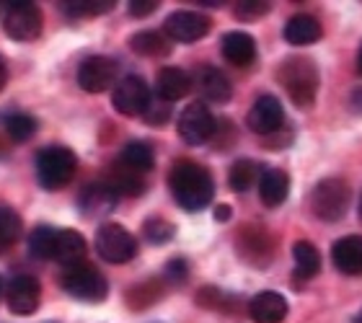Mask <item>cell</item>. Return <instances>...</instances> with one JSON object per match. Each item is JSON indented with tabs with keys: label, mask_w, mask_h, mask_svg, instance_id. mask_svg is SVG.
<instances>
[{
	"label": "cell",
	"mask_w": 362,
	"mask_h": 323,
	"mask_svg": "<svg viewBox=\"0 0 362 323\" xmlns=\"http://www.w3.org/2000/svg\"><path fill=\"white\" fill-rule=\"evenodd\" d=\"M151 101H153L151 88H148V83L140 76H124L114 86L112 104L124 117H140V114H145Z\"/></svg>",
	"instance_id": "cell-8"
},
{
	"label": "cell",
	"mask_w": 362,
	"mask_h": 323,
	"mask_svg": "<svg viewBox=\"0 0 362 323\" xmlns=\"http://www.w3.org/2000/svg\"><path fill=\"white\" fill-rule=\"evenodd\" d=\"M96 251L109 264H127L137 256V241L119 223H104L96 233Z\"/></svg>",
	"instance_id": "cell-6"
},
{
	"label": "cell",
	"mask_w": 362,
	"mask_h": 323,
	"mask_svg": "<svg viewBox=\"0 0 362 323\" xmlns=\"http://www.w3.org/2000/svg\"><path fill=\"white\" fill-rule=\"evenodd\" d=\"M62 290L81 303H101L109 295V282L93 264H78L62 271Z\"/></svg>",
	"instance_id": "cell-4"
},
{
	"label": "cell",
	"mask_w": 362,
	"mask_h": 323,
	"mask_svg": "<svg viewBox=\"0 0 362 323\" xmlns=\"http://www.w3.org/2000/svg\"><path fill=\"white\" fill-rule=\"evenodd\" d=\"M23 233V223L18 212L11 207H0V248L13 246Z\"/></svg>",
	"instance_id": "cell-32"
},
{
	"label": "cell",
	"mask_w": 362,
	"mask_h": 323,
	"mask_svg": "<svg viewBox=\"0 0 362 323\" xmlns=\"http://www.w3.org/2000/svg\"><path fill=\"white\" fill-rule=\"evenodd\" d=\"M355 323H362V310H360V316H357V321Z\"/></svg>",
	"instance_id": "cell-44"
},
{
	"label": "cell",
	"mask_w": 362,
	"mask_h": 323,
	"mask_svg": "<svg viewBox=\"0 0 362 323\" xmlns=\"http://www.w3.org/2000/svg\"><path fill=\"white\" fill-rule=\"evenodd\" d=\"M78 171V158L70 148L62 145H49L37 155V179L47 192L68 187Z\"/></svg>",
	"instance_id": "cell-3"
},
{
	"label": "cell",
	"mask_w": 362,
	"mask_h": 323,
	"mask_svg": "<svg viewBox=\"0 0 362 323\" xmlns=\"http://www.w3.org/2000/svg\"><path fill=\"white\" fill-rule=\"evenodd\" d=\"M321 34H324L321 23L308 13H298L285 23V39L295 47L316 45L318 39H321Z\"/></svg>",
	"instance_id": "cell-22"
},
{
	"label": "cell",
	"mask_w": 362,
	"mask_h": 323,
	"mask_svg": "<svg viewBox=\"0 0 362 323\" xmlns=\"http://www.w3.org/2000/svg\"><path fill=\"white\" fill-rule=\"evenodd\" d=\"M117 199H119V194L106 181H98V184H90V187H86L81 192L78 207H81L86 218H104L117 207Z\"/></svg>",
	"instance_id": "cell-14"
},
{
	"label": "cell",
	"mask_w": 362,
	"mask_h": 323,
	"mask_svg": "<svg viewBox=\"0 0 362 323\" xmlns=\"http://www.w3.org/2000/svg\"><path fill=\"white\" fill-rule=\"evenodd\" d=\"M357 68H360V73H362V45H360V52H357Z\"/></svg>",
	"instance_id": "cell-42"
},
{
	"label": "cell",
	"mask_w": 362,
	"mask_h": 323,
	"mask_svg": "<svg viewBox=\"0 0 362 323\" xmlns=\"http://www.w3.org/2000/svg\"><path fill=\"white\" fill-rule=\"evenodd\" d=\"M349 196H352V192H349V184L344 179H324L310 192V210L318 220L337 223L347 215Z\"/></svg>",
	"instance_id": "cell-5"
},
{
	"label": "cell",
	"mask_w": 362,
	"mask_h": 323,
	"mask_svg": "<svg viewBox=\"0 0 362 323\" xmlns=\"http://www.w3.org/2000/svg\"><path fill=\"white\" fill-rule=\"evenodd\" d=\"M287 310V300L274 290H262L249 300V316L254 323H282Z\"/></svg>",
	"instance_id": "cell-15"
},
{
	"label": "cell",
	"mask_w": 362,
	"mask_h": 323,
	"mask_svg": "<svg viewBox=\"0 0 362 323\" xmlns=\"http://www.w3.org/2000/svg\"><path fill=\"white\" fill-rule=\"evenodd\" d=\"M143 233L151 243L163 246V243H168L174 238L176 228H174V223H168V220H163V218H148L143 225Z\"/></svg>",
	"instance_id": "cell-34"
},
{
	"label": "cell",
	"mask_w": 362,
	"mask_h": 323,
	"mask_svg": "<svg viewBox=\"0 0 362 323\" xmlns=\"http://www.w3.org/2000/svg\"><path fill=\"white\" fill-rule=\"evenodd\" d=\"M166 279L171 282V285H184L189 277V264L184 262V259H171V262L166 264Z\"/></svg>",
	"instance_id": "cell-37"
},
{
	"label": "cell",
	"mask_w": 362,
	"mask_h": 323,
	"mask_svg": "<svg viewBox=\"0 0 362 323\" xmlns=\"http://www.w3.org/2000/svg\"><path fill=\"white\" fill-rule=\"evenodd\" d=\"M127 11H129V16H135V18H145V16H151L158 11V0H129Z\"/></svg>",
	"instance_id": "cell-38"
},
{
	"label": "cell",
	"mask_w": 362,
	"mask_h": 323,
	"mask_svg": "<svg viewBox=\"0 0 362 323\" xmlns=\"http://www.w3.org/2000/svg\"><path fill=\"white\" fill-rule=\"evenodd\" d=\"M106 184L117 192V194H127V196H140L145 192V179L143 173L129 171L127 165H122L119 160L109 168V176H106Z\"/></svg>",
	"instance_id": "cell-24"
},
{
	"label": "cell",
	"mask_w": 362,
	"mask_h": 323,
	"mask_svg": "<svg viewBox=\"0 0 362 323\" xmlns=\"http://www.w3.org/2000/svg\"><path fill=\"white\" fill-rule=\"evenodd\" d=\"M290 194V176L279 168H267L259 179V196L267 207H279Z\"/></svg>",
	"instance_id": "cell-21"
},
{
	"label": "cell",
	"mask_w": 362,
	"mask_h": 323,
	"mask_svg": "<svg viewBox=\"0 0 362 323\" xmlns=\"http://www.w3.org/2000/svg\"><path fill=\"white\" fill-rule=\"evenodd\" d=\"M192 86H194V78L189 76L187 70L163 68L158 73V81H156V93H158V98L171 104V101H179V98L187 96Z\"/></svg>",
	"instance_id": "cell-20"
},
{
	"label": "cell",
	"mask_w": 362,
	"mask_h": 323,
	"mask_svg": "<svg viewBox=\"0 0 362 323\" xmlns=\"http://www.w3.org/2000/svg\"><path fill=\"white\" fill-rule=\"evenodd\" d=\"M42 300V285L31 274H16L6 287V303L16 316H31Z\"/></svg>",
	"instance_id": "cell-11"
},
{
	"label": "cell",
	"mask_w": 362,
	"mask_h": 323,
	"mask_svg": "<svg viewBox=\"0 0 362 323\" xmlns=\"http://www.w3.org/2000/svg\"><path fill=\"white\" fill-rule=\"evenodd\" d=\"M259 179H262L259 165L254 163V160H249V158L235 160V163L230 165V173H228V184H230V189H233V192H249V189L254 187Z\"/></svg>",
	"instance_id": "cell-29"
},
{
	"label": "cell",
	"mask_w": 362,
	"mask_h": 323,
	"mask_svg": "<svg viewBox=\"0 0 362 323\" xmlns=\"http://www.w3.org/2000/svg\"><path fill=\"white\" fill-rule=\"evenodd\" d=\"M132 52L143 54V57H166L171 52V39L160 31H137L135 37L129 39Z\"/></svg>",
	"instance_id": "cell-26"
},
{
	"label": "cell",
	"mask_w": 362,
	"mask_h": 323,
	"mask_svg": "<svg viewBox=\"0 0 362 323\" xmlns=\"http://www.w3.org/2000/svg\"><path fill=\"white\" fill-rule=\"evenodd\" d=\"M114 8L112 0H68L62 3V11L68 16H101Z\"/></svg>",
	"instance_id": "cell-33"
},
{
	"label": "cell",
	"mask_w": 362,
	"mask_h": 323,
	"mask_svg": "<svg viewBox=\"0 0 362 323\" xmlns=\"http://www.w3.org/2000/svg\"><path fill=\"white\" fill-rule=\"evenodd\" d=\"M57 233L60 228L52 225H37L29 233V251L37 259H54V248H57Z\"/></svg>",
	"instance_id": "cell-28"
},
{
	"label": "cell",
	"mask_w": 362,
	"mask_h": 323,
	"mask_svg": "<svg viewBox=\"0 0 362 323\" xmlns=\"http://www.w3.org/2000/svg\"><path fill=\"white\" fill-rule=\"evenodd\" d=\"M168 117H171V109H168V101H163V98H153L151 104H148V109H145L143 119L148 122V124H156V127H160V124H166Z\"/></svg>",
	"instance_id": "cell-36"
},
{
	"label": "cell",
	"mask_w": 362,
	"mask_h": 323,
	"mask_svg": "<svg viewBox=\"0 0 362 323\" xmlns=\"http://www.w3.org/2000/svg\"><path fill=\"white\" fill-rule=\"evenodd\" d=\"M168 189L181 210L199 212L212 202L215 181L204 165L194 163V160H179L168 173Z\"/></svg>",
	"instance_id": "cell-1"
},
{
	"label": "cell",
	"mask_w": 362,
	"mask_h": 323,
	"mask_svg": "<svg viewBox=\"0 0 362 323\" xmlns=\"http://www.w3.org/2000/svg\"><path fill=\"white\" fill-rule=\"evenodd\" d=\"M332 262L337 271L347 277H360L362 274V235H344L334 243Z\"/></svg>",
	"instance_id": "cell-16"
},
{
	"label": "cell",
	"mask_w": 362,
	"mask_h": 323,
	"mask_svg": "<svg viewBox=\"0 0 362 323\" xmlns=\"http://www.w3.org/2000/svg\"><path fill=\"white\" fill-rule=\"evenodd\" d=\"M3 127H6L8 137L11 140H16V143H26L29 137H34V132H37V119L31 117V114H23V112H13L8 114L6 122H3Z\"/></svg>",
	"instance_id": "cell-31"
},
{
	"label": "cell",
	"mask_w": 362,
	"mask_h": 323,
	"mask_svg": "<svg viewBox=\"0 0 362 323\" xmlns=\"http://www.w3.org/2000/svg\"><path fill=\"white\" fill-rule=\"evenodd\" d=\"M220 49H223V57L235 68H249L257 60V42L246 31H228Z\"/></svg>",
	"instance_id": "cell-18"
},
{
	"label": "cell",
	"mask_w": 362,
	"mask_h": 323,
	"mask_svg": "<svg viewBox=\"0 0 362 323\" xmlns=\"http://www.w3.org/2000/svg\"><path fill=\"white\" fill-rule=\"evenodd\" d=\"M86 238L73 228H62L57 233V248H54V262H60L65 269L70 266H78V264L86 262Z\"/></svg>",
	"instance_id": "cell-19"
},
{
	"label": "cell",
	"mask_w": 362,
	"mask_h": 323,
	"mask_svg": "<svg viewBox=\"0 0 362 323\" xmlns=\"http://www.w3.org/2000/svg\"><path fill=\"white\" fill-rule=\"evenodd\" d=\"M114 78H117V62L104 54H93L78 68V86L86 93H104L106 88H112Z\"/></svg>",
	"instance_id": "cell-12"
},
{
	"label": "cell",
	"mask_w": 362,
	"mask_h": 323,
	"mask_svg": "<svg viewBox=\"0 0 362 323\" xmlns=\"http://www.w3.org/2000/svg\"><path fill=\"white\" fill-rule=\"evenodd\" d=\"M6 65H3V60H0V90H3V86H6Z\"/></svg>",
	"instance_id": "cell-41"
},
{
	"label": "cell",
	"mask_w": 362,
	"mask_h": 323,
	"mask_svg": "<svg viewBox=\"0 0 362 323\" xmlns=\"http://www.w3.org/2000/svg\"><path fill=\"white\" fill-rule=\"evenodd\" d=\"M272 11V3H264V0H241L235 3V16L241 21H257L262 16H267Z\"/></svg>",
	"instance_id": "cell-35"
},
{
	"label": "cell",
	"mask_w": 362,
	"mask_h": 323,
	"mask_svg": "<svg viewBox=\"0 0 362 323\" xmlns=\"http://www.w3.org/2000/svg\"><path fill=\"white\" fill-rule=\"evenodd\" d=\"M293 262H295V274L300 279L316 277L321 271V254L310 241H298L293 246Z\"/></svg>",
	"instance_id": "cell-27"
},
{
	"label": "cell",
	"mask_w": 362,
	"mask_h": 323,
	"mask_svg": "<svg viewBox=\"0 0 362 323\" xmlns=\"http://www.w3.org/2000/svg\"><path fill=\"white\" fill-rule=\"evenodd\" d=\"M210 29H212V21L204 13H197V11H176L163 23V34L171 42H181V45L199 42V39H204L210 34Z\"/></svg>",
	"instance_id": "cell-9"
},
{
	"label": "cell",
	"mask_w": 362,
	"mask_h": 323,
	"mask_svg": "<svg viewBox=\"0 0 362 323\" xmlns=\"http://www.w3.org/2000/svg\"><path fill=\"white\" fill-rule=\"evenodd\" d=\"M215 220H220V223L230 220V207H228V204H218V207H215Z\"/></svg>",
	"instance_id": "cell-39"
},
{
	"label": "cell",
	"mask_w": 362,
	"mask_h": 323,
	"mask_svg": "<svg viewBox=\"0 0 362 323\" xmlns=\"http://www.w3.org/2000/svg\"><path fill=\"white\" fill-rule=\"evenodd\" d=\"M357 215H360V223H362V194H360V204H357Z\"/></svg>",
	"instance_id": "cell-43"
},
{
	"label": "cell",
	"mask_w": 362,
	"mask_h": 323,
	"mask_svg": "<svg viewBox=\"0 0 362 323\" xmlns=\"http://www.w3.org/2000/svg\"><path fill=\"white\" fill-rule=\"evenodd\" d=\"M176 127H179V137L187 145H202L215 135V117L207 106L194 101L179 114Z\"/></svg>",
	"instance_id": "cell-10"
},
{
	"label": "cell",
	"mask_w": 362,
	"mask_h": 323,
	"mask_svg": "<svg viewBox=\"0 0 362 323\" xmlns=\"http://www.w3.org/2000/svg\"><path fill=\"white\" fill-rule=\"evenodd\" d=\"M0 290H3V285H0Z\"/></svg>",
	"instance_id": "cell-45"
},
{
	"label": "cell",
	"mask_w": 362,
	"mask_h": 323,
	"mask_svg": "<svg viewBox=\"0 0 362 323\" xmlns=\"http://www.w3.org/2000/svg\"><path fill=\"white\" fill-rule=\"evenodd\" d=\"M160 295H163V285L158 279H148V282H140L132 290H127V305L135 310H143L153 303H158Z\"/></svg>",
	"instance_id": "cell-30"
},
{
	"label": "cell",
	"mask_w": 362,
	"mask_h": 323,
	"mask_svg": "<svg viewBox=\"0 0 362 323\" xmlns=\"http://www.w3.org/2000/svg\"><path fill=\"white\" fill-rule=\"evenodd\" d=\"M238 248H241V256L249 259L251 264H267L272 259V241L267 230H251L246 228L238 238Z\"/></svg>",
	"instance_id": "cell-23"
},
{
	"label": "cell",
	"mask_w": 362,
	"mask_h": 323,
	"mask_svg": "<svg viewBox=\"0 0 362 323\" xmlns=\"http://www.w3.org/2000/svg\"><path fill=\"white\" fill-rule=\"evenodd\" d=\"M194 86L207 101H212V104H226L228 98H230V93H233L228 76L223 70L212 68V65H202V68L197 70Z\"/></svg>",
	"instance_id": "cell-17"
},
{
	"label": "cell",
	"mask_w": 362,
	"mask_h": 323,
	"mask_svg": "<svg viewBox=\"0 0 362 323\" xmlns=\"http://www.w3.org/2000/svg\"><path fill=\"white\" fill-rule=\"evenodd\" d=\"M119 163L127 165L129 171L143 173L145 176V173L153 171V165H156V153H153L151 145L143 143V140H132V143H127L122 148Z\"/></svg>",
	"instance_id": "cell-25"
},
{
	"label": "cell",
	"mask_w": 362,
	"mask_h": 323,
	"mask_svg": "<svg viewBox=\"0 0 362 323\" xmlns=\"http://www.w3.org/2000/svg\"><path fill=\"white\" fill-rule=\"evenodd\" d=\"M3 29L16 42H31L42 34V11L37 3H11L3 18Z\"/></svg>",
	"instance_id": "cell-7"
},
{
	"label": "cell",
	"mask_w": 362,
	"mask_h": 323,
	"mask_svg": "<svg viewBox=\"0 0 362 323\" xmlns=\"http://www.w3.org/2000/svg\"><path fill=\"white\" fill-rule=\"evenodd\" d=\"M277 81L285 86L287 96L293 98L298 109H310L316 104V93L321 88V76H318L316 62L310 57H287L277 70Z\"/></svg>",
	"instance_id": "cell-2"
},
{
	"label": "cell",
	"mask_w": 362,
	"mask_h": 323,
	"mask_svg": "<svg viewBox=\"0 0 362 323\" xmlns=\"http://www.w3.org/2000/svg\"><path fill=\"white\" fill-rule=\"evenodd\" d=\"M246 124H249L251 132H257V135H272V132H277L282 124H285V109L279 104L277 96H259L254 101V106L249 109V117H246Z\"/></svg>",
	"instance_id": "cell-13"
},
{
	"label": "cell",
	"mask_w": 362,
	"mask_h": 323,
	"mask_svg": "<svg viewBox=\"0 0 362 323\" xmlns=\"http://www.w3.org/2000/svg\"><path fill=\"white\" fill-rule=\"evenodd\" d=\"M352 109L362 114V88H355V93H352Z\"/></svg>",
	"instance_id": "cell-40"
}]
</instances>
